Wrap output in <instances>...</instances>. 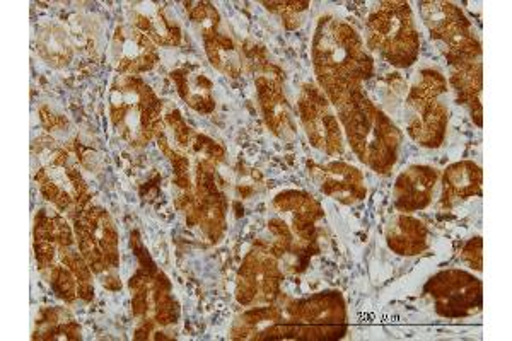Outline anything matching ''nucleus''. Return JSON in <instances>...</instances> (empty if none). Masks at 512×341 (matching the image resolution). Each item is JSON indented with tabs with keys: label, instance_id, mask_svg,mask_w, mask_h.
<instances>
[{
	"label": "nucleus",
	"instance_id": "obj_1",
	"mask_svg": "<svg viewBox=\"0 0 512 341\" xmlns=\"http://www.w3.org/2000/svg\"><path fill=\"white\" fill-rule=\"evenodd\" d=\"M318 87L335 108L374 74V62L361 35L335 16H323L313 38Z\"/></svg>",
	"mask_w": 512,
	"mask_h": 341
},
{
	"label": "nucleus",
	"instance_id": "obj_2",
	"mask_svg": "<svg viewBox=\"0 0 512 341\" xmlns=\"http://www.w3.org/2000/svg\"><path fill=\"white\" fill-rule=\"evenodd\" d=\"M337 111L355 156L376 173L390 174L402 147V132L390 116L367 98L364 89L350 94Z\"/></svg>",
	"mask_w": 512,
	"mask_h": 341
},
{
	"label": "nucleus",
	"instance_id": "obj_3",
	"mask_svg": "<svg viewBox=\"0 0 512 341\" xmlns=\"http://www.w3.org/2000/svg\"><path fill=\"white\" fill-rule=\"evenodd\" d=\"M163 103L139 76H120L111 91L110 116L122 139L142 147L163 128Z\"/></svg>",
	"mask_w": 512,
	"mask_h": 341
},
{
	"label": "nucleus",
	"instance_id": "obj_4",
	"mask_svg": "<svg viewBox=\"0 0 512 341\" xmlns=\"http://www.w3.org/2000/svg\"><path fill=\"white\" fill-rule=\"evenodd\" d=\"M367 48L396 69H408L417 62L420 35L408 2H381L367 18Z\"/></svg>",
	"mask_w": 512,
	"mask_h": 341
},
{
	"label": "nucleus",
	"instance_id": "obj_5",
	"mask_svg": "<svg viewBox=\"0 0 512 341\" xmlns=\"http://www.w3.org/2000/svg\"><path fill=\"white\" fill-rule=\"evenodd\" d=\"M407 132L425 149H437L449 125L448 79L441 70L422 69L407 96Z\"/></svg>",
	"mask_w": 512,
	"mask_h": 341
},
{
	"label": "nucleus",
	"instance_id": "obj_6",
	"mask_svg": "<svg viewBox=\"0 0 512 341\" xmlns=\"http://www.w3.org/2000/svg\"><path fill=\"white\" fill-rule=\"evenodd\" d=\"M282 309L280 340H340L347 331V311L340 292H321L303 301H289Z\"/></svg>",
	"mask_w": 512,
	"mask_h": 341
},
{
	"label": "nucleus",
	"instance_id": "obj_7",
	"mask_svg": "<svg viewBox=\"0 0 512 341\" xmlns=\"http://www.w3.org/2000/svg\"><path fill=\"white\" fill-rule=\"evenodd\" d=\"M132 248L139 258V270L130 278L132 313L140 323L154 326L175 324L180 318V304L171 294V282L152 261L137 232L132 234Z\"/></svg>",
	"mask_w": 512,
	"mask_h": 341
},
{
	"label": "nucleus",
	"instance_id": "obj_8",
	"mask_svg": "<svg viewBox=\"0 0 512 341\" xmlns=\"http://www.w3.org/2000/svg\"><path fill=\"white\" fill-rule=\"evenodd\" d=\"M419 7L425 28L443 48L449 65L482 58V41L460 7L444 0H424Z\"/></svg>",
	"mask_w": 512,
	"mask_h": 341
},
{
	"label": "nucleus",
	"instance_id": "obj_9",
	"mask_svg": "<svg viewBox=\"0 0 512 341\" xmlns=\"http://www.w3.org/2000/svg\"><path fill=\"white\" fill-rule=\"evenodd\" d=\"M425 294L431 297L436 313L443 318H468L482 311V282L463 270L437 273L425 285Z\"/></svg>",
	"mask_w": 512,
	"mask_h": 341
},
{
	"label": "nucleus",
	"instance_id": "obj_10",
	"mask_svg": "<svg viewBox=\"0 0 512 341\" xmlns=\"http://www.w3.org/2000/svg\"><path fill=\"white\" fill-rule=\"evenodd\" d=\"M217 162L198 159L193 202L187 210V224L200 227L210 243H219L226 232L227 200L216 181Z\"/></svg>",
	"mask_w": 512,
	"mask_h": 341
},
{
	"label": "nucleus",
	"instance_id": "obj_11",
	"mask_svg": "<svg viewBox=\"0 0 512 341\" xmlns=\"http://www.w3.org/2000/svg\"><path fill=\"white\" fill-rule=\"evenodd\" d=\"M332 103L315 84H304L297 99L299 118L311 145L328 156L344 154V132Z\"/></svg>",
	"mask_w": 512,
	"mask_h": 341
},
{
	"label": "nucleus",
	"instance_id": "obj_12",
	"mask_svg": "<svg viewBox=\"0 0 512 341\" xmlns=\"http://www.w3.org/2000/svg\"><path fill=\"white\" fill-rule=\"evenodd\" d=\"M282 270L267 246H255L239 268L236 299L241 306H270L280 299Z\"/></svg>",
	"mask_w": 512,
	"mask_h": 341
},
{
	"label": "nucleus",
	"instance_id": "obj_13",
	"mask_svg": "<svg viewBox=\"0 0 512 341\" xmlns=\"http://www.w3.org/2000/svg\"><path fill=\"white\" fill-rule=\"evenodd\" d=\"M113 52L117 53V69L122 76H140L159 62L158 45L134 26L117 29Z\"/></svg>",
	"mask_w": 512,
	"mask_h": 341
},
{
	"label": "nucleus",
	"instance_id": "obj_14",
	"mask_svg": "<svg viewBox=\"0 0 512 341\" xmlns=\"http://www.w3.org/2000/svg\"><path fill=\"white\" fill-rule=\"evenodd\" d=\"M270 69L272 67L268 65L267 70H263L262 74L255 79L260 108H262L268 130L279 139L291 140L296 133V125H294L286 94L282 89V77L270 74L268 72Z\"/></svg>",
	"mask_w": 512,
	"mask_h": 341
},
{
	"label": "nucleus",
	"instance_id": "obj_15",
	"mask_svg": "<svg viewBox=\"0 0 512 341\" xmlns=\"http://www.w3.org/2000/svg\"><path fill=\"white\" fill-rule=\"evenodd\" d=\"M311 176L326 197L338 200L345 205L361 202L367 195L364 176L361 171L345 164V162H330L325 166L311 164Z\"/></svg>",
	"mask_w": 512,
	"mask_h": 341
},
{
	"label": "nucleus",
	"instance_id": "obj_16",
	"mask_svg": "<svg viewBox=\"0 0 512 341\" xmlns=\"http://www.w3.org/2000/svg\"><path fill=\"white\" fill-rule=\"evenodd\" d=\"M439 178L441 176L436 168L422 164H414L402 171L396 178L393 190L396 209L403 214L427 209L431 205Z\"/></svg>",
	"mask_w": 512,
	"mask_h": 341
},
{
	"label": "nucleus",
	"instance_id": "obj_17",
	"mask_svg": "<svg viewBox=\"0 0 512 341\" xmlns=\"http://www.w3.org/2000/svg\"><path fill=\"white\" fill-rule=\"evenodd\" d=\"M274 207L291 217L292 234L299 237L301 244L315 243L316 224L325 215L315 198L304 191H282L275 197Z\"/></svg>",
	"mask_w": 512,
	"mask_h": 341
},
{
	"label": "nucleus",
	"instance_id": "obj_18",
	"mask_svg": "<svg viewBox=\"0 0 512 341\" xmlns=\"http://www.w3.org/2000/svg\"><path fill=\"white\" fill-rule=\"evenodd\" d=\"M449 84L453 87L454 96L460 105L470 111L473 122L478 128L483 125V67L482 58L468 60L460 64L451 65Z\"/></svg>",
	"mask_w": 512,
	"mask_h": 341
},
{
	"label": "nucleus",
	"instance_id": "obj_19",
	"mask_svg": "<svg viewBox=\"0 0 512 341\" xmlns=\"http://www.w3.org/2000/svg\"><path fill=\"white\" fill-rule=\"evenodd\" d=\"M441 183V207L446 210L454 209L468 198L482 195V168L473 161L454 162L444 171Z\"/></svg>",
	"mask_w": 512,
	"mask_h": 341
},
{
	"label": "nucleus",
	"instance_id": "obj_20",
	"mask_svg": "<svg viewBox=\"0 0 512 341\" xmlns=\"http://www.w3.org/2000/svg\"><path fill=\"white\" fill-rule=\"evenodd\" d=\"M171 79L176 84L178 94L192 110L209 115L216 110L214 84L205 76L204 70L197 65H185L171 72Z\"/></svg>",
	"mask_w": 512,
	"mask_h": 341
},
{
	"label": "nucleus",
	"instance_id": "obj_21",
	"mask_svg": "<svg viewBox=\"0 0 512 341\" xmlns=\"http://www.w3.org/2000/svg\"><path fill=\"white\" fill-rule=\"evenodd\" d=\"M386 243L396 255L417 256L429 248V229L412 215H396L386 229Z\"/></svg>",
	"mask_w": 512,
	"mask_h": 341
},
{
	"label": "nucleus",
	"instance_id": "obj_22",
	"mask_svg": "<svg viewBox=\"0 0 512 341\" xmlns=\"http://www.w3.org/2000/svg\"><path fill=\"white\" fill-rule=\"evenodd\" d=\"M134 28L149 36L158 47L171 48L180 45V26L161 7L144 4V7L135 9Z\"/></svg>",
	"mask_w": 512,
	"mask_h": 341
},
{
	"label": "nucleus",
	"instance_id": "obj_23",
	"mask_svg": "<svg viewBox=\"0 0 512 341\" xmlns=\"http://www.w3.org/2000/svg\"><path fill=\"white\" fill-rule=\"evenodd\" d=\"M205 53L210 64L214 65L224 76L238 77L241 72V55L234 41L229 36L217 31L216 35L205 38Z\"/></svg>",
	"mask_w": 512,
	"mask_h": 341
},
{
	"label": "nucleus",
	"instance_id": "obj_24",
	"mask_svg": "<svg viewBox=\"0 0 512 341\" xmlns=\"http://www.w3.org/2000/svg\"><path fill=\"white\" fill-rule=\"evenodd\" d=\"M185 6H187L188 18L204 40L209 36L216 35L219 31V24H221L216 7L209 2H187Z\"/></svg>",
	"mask_w": 512,
	"mask_h": 341
},
{
	"label": "nucleus",
	"instance_id": "obj_25",
	"mask_svg": "<svg viewBox=\"0 0 512 341\" xmlns=\"http://www.w3.org/2000/svg\"><path fill=\"white\" fill-rule=\"evenodd\" d=\"M263 6H267L268 11L279 14L287 29H296L301 26V14L308 11L309 2H263Z\"/></svg>",
	"mask_w": 512,
	"mask_h": 341
},
{
	"label": "nucleus",
	"instance_id": "obj_26",
	"mask_svg": "<svg viewBox=\"0 0 512 341\" xmlns=\"http://www.w3.org/2000/svg\"><path fill=\"white\" fill-rule=\"evenodd\" d=\"M483 241L482 237H472L468 243L461 249V260L465 261L466 265L482 272L483 268Z\"/></svg>",
	"mask_w": 512,
	"mask_h": 341
},
{
	"label": "nucleus",
	"instance_id": "obj_27",
	"mask_svg": "<svg viewBox=\"0 0 512 341\" xmlns=\"http://www.w3.org/2000/svg\"><path fill=\"white\" fill-rule=\"evenodd\" d=\"M103 285H105L106 289L110 290L122 289V282H120L115 275H106L105 280H103Z\"/></svg>",
	"mask_w": 512,
	"mask_h": 341
}]
</instances>
